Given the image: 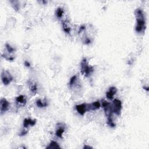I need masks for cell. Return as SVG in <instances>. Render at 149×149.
Instances as JSON below:
<instances>
[{"instance_id":"20","label":"cell","mask_w":149,"mask_h":149,"mask_svg":"<svg viewBox=\"0 0 149 149\" xmlns=\"http://www.w3.org/2000/svg\"><path fill=\"white\" fill-rule=\"evenodd\" d=\"M10 2L12 4V6L14 9L15 10V11H18L19 9V7L18 5V1H11Z\"/></svg>"},{"instance_id":"22","label":"cell","mask_w":149,"mask_h":149,"mask_svg":"<svg viewBox=\"0 0 149 149\" xmlns=\"http://www.w3.org/2000/svg\"><path fill=\"white\" fill-rule=\"evenodd\" d=\"M28 130H22V131L21 132V134H19V136H25V134H28Z\"/></svg>"},{"instance_id":"4","label":"cell","mask_w":149,"mask_h":149,"mask_svg":"<svg viewBox=\"0 0 149 149\" xmlns=\"http://www.w3.org/2000/svg\"><path fill=\"white\" fill-rule=\"evenodd\" d=\"M102 107L104 109V112L107 117H111L112 115V105L110 103L107 102L105 100H102V104H101Z\"/></svg>"},{"instance_id":"11","label":"cell","mask_w":149,"mask_h":149,"mask_svg":"<svg viewBox=\"0 0 149 149\" xmlns=\"http://www.w3.org/2000/svg\"><path fill=\"white\" fill-rule=\"evenodd\" d=\"M89 110H98L101 107V103L99 101H96L95 102L91 103V104H89Z\"/></svg>"},{"instance_id":"19","label":"cell","mask_w":149,"mask_h":149,"mask_svg":"<svg viewBox=\"0 0 149 149\" xmlns=\"http://www.w3.org/2000/svg\"><path fill=\"white\" fill-rule=\"evenodd\" d=\"M76 79H77V76L76 75L74 76H72V78L70 79V81L69 82V86L70 87H71L72 86V85L74 83V82H75L76 81Z\"/></svg>"},{"instance_id":"25","label":"cell","mask_w":149,"mask_h":149,"mask_svg":"<svg viewBox=\"0 0 149 149\" xmlns=\"http://www.w3.org/2000/svg\"><path fill=\"white\" fill-rule=\"evenodd\" d=\"M84 30H85V26H82L81 28H79V33H81V31Z\"/></svg>"},{"instance_id":"24","label":"cell","mask_w":149,"mask_h":149,"mask_svg":"<svg viewBox=\"0 0 149 149\" xmlns=\"http://www.w3.org/2000/svg\"><path fill=\"white\" fill-rule=\"evenodd\" d=\"M24 65H25V67H28V68L30 67V63L28 61H25V63H24Z\"/></svg>"},{"instance_id":"17","label":"cell","mask_w":149,"mask_h":149,"mask_svg":"<svg viewBox=\"0 0 149 149\" xmlns=\"http://www.w3.org/2000/svg\"><path fill=\"white\" fill-rule=\"evenodd\" d=\"M64 132H65V130H64V128H62V127H60V128L58 129L57 130V131H56V135H57V137H60V138L62 139V134L64 133Z\"/></svg>"},{"instance_id":"15","label":"cell","mask_w":149,"mask_h":149,"mask_svg":"<svg viewBox=\"0 0 149 149\" xmlns=\"http://www.w3.org/2000/svg\"><path fill=\"white\" fill-rule=\"evenodd\" d=\"M64 13V9H63L62 8L59 7V8H57V11H56V15H57V18H62Z\"/></svg>"},{"instance_id":"12","label":"cell","mask_w":149,"mask_h":149,"mask_svg":"<svg viewBox=\"0 0 149 149\" xmlns=\"http://www.w3.org/2000/svg\"><path fill=\"white\" fill-rule=\"evenodd\" d=\"M36 105L37 107L39 108H43V107H45L48 106V103L46 101V100L44 99V101H41V100L38 99L36 101Z\"/></svg>"},{"instance_id":"18","label":"cell","mask_w":149,"mask_h":149,"mask_svg":"<svg viewBox=\"0 0 149 149\" xmlns=\"http://www.w3.org/2000/svg\"><path fill=\"white\" fill-rule=\"evenodd\" d=\"M108 120H107V124L111 127H115V124H114V121H113L112 119V117H108Z\"/></svg>"},{"instance_id":"13","label":"cell","mask_w":149,"mask_h":149,"mask_svg":"<svg viewBox=\"0 0 149 149\" xmlns=\"http://www.w3.org/2000/svg\"><path fill=\"white\" fill-rule=\"evenodd\" d=\"M60 146L58 144V143L57 142H56L55 141H54V140H52L51 142L50 143L49 145L48 146H47L46 147V149H60Z\"/></svg>"},{"instance_id":"23","label":"cell","mask_w":149,"mask_h":149,"mask_svg":"<svg viewBox=\"0 0 149 149\" xmlns=\"http://www.w3.org/2000/svg\"><path fill=\"white\" fill-rule=\"evenodd\" d=\"M84 44H89L91 43V41H90V40L89 38H86L85 39V40L84 41Z\"/></svg>"},{"instance_id":"3","label":"cell","mask_w":149,"mask_h":149,"mask_svg":"<svg viewBox=\"0 0 149 149\" xmlns=\"http://www.w3.org/2000/svg\"><path fill=\"white\" fill-rule=\"evenodd\" d=\"M1 78L2 83L5 86H7L11 83V82L13 81V77L11 73L7 70H4L2 71L1 74Z\"/></svg>"},{"instance_id":"2","label":"cell","mask_w":149,"mask_h":149,"mask_svg":"<svg viewBox=\"0 0 149 149\" xmlns=\"http://www.w3.org/2000/svg\"><path fill=\"white\" fill-rule=\"evenodd\" d=\"M81 74L86 77H89L94 72V68L87 63L86 58H83L81 64Z\"/></svg>"},{"instance_id":"6","label":"cell","mask_w":149,"mask_h":149,"mask_svg":"<svg viewBox=\"0 0 149 149\" xmlns=\"http://www.w3.org/2000/svg\"><path fill=\"white\" fill-rule=\"evenodd\" d=\"M76 110L79 114L81 115H84L86 111H89V104L83 103V104H79L76 105Z\"/></svg>"},{"instance_id":"14","label":"cell","mask_w":149,"mask_h":149,"mask_svg":"<svg viewBox=\"0 0 149 149\" xmlns=\"http://www.w3.org/2000/svg\"><path fill=\"white\" fill-rule=\"evenodd\" d=\"M62 25L64 32L67 34H69L70 33H71V28H70V27L69 26L68 24H67V23L66 22H62Z\"/></svg>"},{"instance_id":"27","label":"cell","mask_w":149,"mask_h":149,"mask_svg":"<svg viewBox=\"0 0 149 149\" xmlns=\"http://www.w3.org/2000/svg\"><path fill=\"white\" fill-rule=\"evenodd\" d=\"M143 88H144V89H145V90H147V91H149V87H143Z\"/></svg>"},{"instance_id":"21","label":"cell","mask_w":149,"mask_h":149,"mask_svg":"<svg viewBox=\"0 0 149 149\" xmlns=\"http://www.w3.org/2000/svg\"><path fill=\"white\" fill-rule=\"evenodd\" d=\"M5 47H6V49L7 51H8V52H9V53L14 52L15 50L14 48H13V47H11V45L8 43H7L6 44H5Z\"/></svg>"},{"instance_id":"16","label":"cell","mask_w":149,"mask_h":149,"mask_svg":"<svg viewBox=\"0 0 149 149\" xmlns=\"http://www.w3.org/2000/svg\"><path fill=\"white\" fill-rule=\"evenodd\" d=\"M29 89L32 93H36L37 90V86L33 82H31L29 83Z\"/></svg>"},{"instance_id":"10","label":"cell","mask_w":149,"mask_h":149,"mask_svg":"<svg viewBox=\"0 0 149 149\" xmlns=\"http://www.w3.org/2000/svg\"><path fill=\"white\" fill-rule=\"evenodd\" d=\"M36 124V119H31L29 118H26L24 119L23 122V125L25 128H28V127L29 126H33L35 125V124Z\"/></svg>"},{"instance_id":"26","label":"cell","mask_w":149,"mask_h":149,"mask_svg":"<svg viewBox=\"0 0 149 149\" xmlns=\"http://www.w3.org/2000/svg\"><path fill=\"white\" fill-rule=\"evenodd\" d=\"M83 149H92V147H90V146H86V145H85L83 147Z\"/></svg>"},{"instance_id":"8","label":"cell","mask_w":149,"mask_h":149,"mask_svg":"<svg viewBox=\"0 0 149 149\" xmlns=\"http://www.w3.org/2000/svg\"><path fill=\"white\" fill-rule=\"evenodd\" d=\"M16 102L18 107H24L27 102L26 98L25 96L20 95L16 97Z\"/></svg>"},{"instance_id":"5","label":"cell","mask_w":149,"mask_h":149,"mask_svg":"<svg viewBox=\"0 0 149 149\" xmlns=\"http://www.w3.org/2000/svg\"><path fill=\"white\" fill-rule=\"evenodd\" d=\"M122 107V105L121 100L118 99L114 100L112 105L113 113H115L117 115H119L121 114Z\"/></svg>"},{"instance_id":"1","label":"cell","mask_w":149,"mask_h":149,"mask_svg":"<svg viewBox=\"0 0 149 149\" xmlns=\"http://www.w3.org/2000/svg\"><path fill=\"white\" fill-rule=\"evenodd\" d=\"M136 18V31L137 33H142L146 29V21L144 18V13L142 9L137 8L134 11Z\"/></svg>"},{"instance_id":"7","label":"cell","mask_w":149,"mask_h":149,"mask_svg":"<svg viewBox=\"0 0 149 149\" xmlns=\"http://www.w3.org/2000/svg\"><path fill=\"white\" fill-rule=\"evenodd\" d=\"M9 108V103L5 98H2L0 101V111L1 114H2L8 110Z\"/></svg>"},{"instance_id":"9","label":"cell","mask_w":149,"mask_h":149,"mask_svg":"<svg viewBox=\"0 0 149 149\" xmlns=\"http://www.w3.org/2000/svg\"><path fill=\"white\" fill-rule=\"evenodd\" d=\"M117 89L115 87H111L108 91L106 92V97L108 99L112 100L114 98V95L117 93Z\"/></svg>"}]
</instances>
